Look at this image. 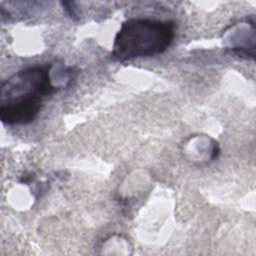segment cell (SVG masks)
Instances as JSON below:
<instances>
[{"label": "cell", "instance_id": "cell-1", "mask_svg": "<svg viewBox=\"0 0 256 256\" xmlns=\"http://www.w3.org/2000/svg\"><path fill=\"white\" fill-rule=\"evenodd\" d=\"M51 65L33 66L18 71L1 83L0 119L7 125H23L39 114L46 96L58 87L52 84Z\"/></svg>", "mask_w": 256, "mask_h": 256}, {"label": "cell", "instance_id": "cell-2", "mask_svg": "<svg viewBox=\"0 0 256 256\" xmlns=\"http://www.w3.org/2000/svg\"><path fill=\"white\" fill-rule=\"evenodd\" d=\"M175 37V24L150 18H132L117 32L112 56L119 61L152 57L163 53Z\"/></svg>", "mask_w": 256, "mask_h": 256}]
</instances>
